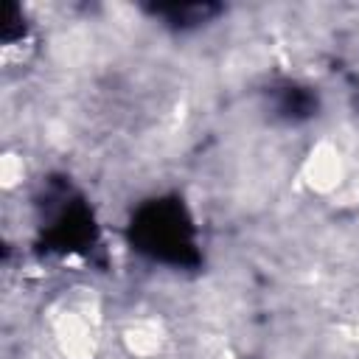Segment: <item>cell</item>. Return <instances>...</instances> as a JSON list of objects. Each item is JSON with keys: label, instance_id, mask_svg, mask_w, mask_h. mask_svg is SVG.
<instances>
[{"label": "cell", "instance_id": "cell-1", "mask_svg": "<svg viewBox=\"0 0 359 359\" xmlns=\"http://www.w3.org/2000/svg\"><path fill=\"white\" fill-rule=\"evenodd\" d=\"M101 303L93 289L65 292L48 317L50 339L62 359H95L101 348Z\"/></svg>", "mask_w": 359, "mask_h": 359}, {"label": "cell", "instance_id": "cell-2", "mask_svg": "<svg viewBox=\"0 0 359 359\" xmlns=\"http://www.w3.org/2000/svg\"><path fill=\"white\" fill-rule=\"evenodd\" d=\"M345 177H348V160L342 146L331 137H320L317 143H311V149L300 163L303 188L317 196H331L334 191L342 188Z\"/></svg>", "mask_w": 359, "mask_h": 359}, {"label": "cell", "instance_id": "cell-3", "mask_svg": "<svg viewBox=\"0 0 359 359\" xmlns=\"http://www.w3.org/2000/svg\"><path fill=\"white\" fill-rule=\"evenodd\" d=\"M121 345L132 359H157L168 345V328L160 317H132L121 328Z\"/></svg>", "mask_w": 359, "mask_h": 359}, {"label": "cell", "instance_id": "cell-4", "mask_svg": "<svg viewBox=\"0 0 359 359\" xmlns=\"http://www.w3.org/2000/svg\"><path fill=\"white\" fill-rule=\"evenodd\" d=\"M25 174H28V168H25L22 154L14 151V149H6L3 157H0V185L6 191H14L25 182Z\"/></svg>", "mask_w": 359, "mask_h": 359}]
</instances>
